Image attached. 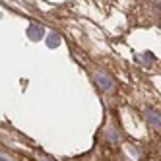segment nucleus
<instances>
[{
	"label": "nucleus",
	"instance_id": "1",
	"mask_svg": "<svg viewBox=\"0 0 161 161\" xmlns=\"http://www.w3.org/2000/svg\"><path fill=\"white\" fill-rule=\"evenodd\" d=\"M95 80H97V84L105 89V91H109L111 89V86H113V82H111V78H107L105 74H95Z\"/></svg>",
	"mask_w": 161,
	"mask_h": 161
},
{
	"label": "nucleus",
	"instance_id": "2",
	"mask_svg": "<svg viewBox=\"0 0 161 161\" xmlns=\"http://www.w3.org/2000/svg\"><path fill=\"white\" fill-rule=\"evenodd\" d=\"M147 119H149V122H152L153 126H157V124H159V114H155V113H152V111L147 113Z\"/></svg>",
	"mask_w": 161,
	"mask_h": 161
},
{
	"label": "nucleus",
	"instance_id": "3",
	"mask_svg": "<svg viewBox=\"0 0 161 161\" xmlns=\"http://www.w3.org/2000/svg\"><path fill=\"white\" fill-rule=\"evenodd\" d=\"M47 43L51 45V47H56V45H58V37H56V35H51V37L47 39Z\"/></svg>",
	"mask_w": 161,
	"mask_h": 161
},
{
	"label": "nucleus",
	"instance_id": "4",
	"mask_svg": "<svg viewBox=\"0 0 161 161\" xmlns=\"http://www.w3.org/2000/svg\"><path fill=\"white\" fill-rule=\"evenodd\" d=\"M0 161H8V159H6V157H2V155H0Z\"/></svg>",
	"mask_w": 161,
	"mask_h": 161
}]
</instances>
